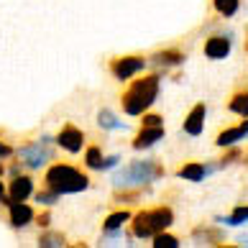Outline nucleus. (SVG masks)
Instances as JSON below:
<instances>
[{
  "label": "nucleus",
  "instance_id": "c85d7f7f",
  "mask_svg": "<svg viewBox=\"0 0 248 248\" xmlns=\"http://www.w3.org/2000/svg\"><path fill=\"white\" fill-rule=\"evenodd\" d=\"M49 220H51V215H49V213H44V215L39 217V225H44V228H46V225H49Z\"/></svg>",
  "mask_w": 248,
  "mask_h": 248
},
{
  "label": "nucleus",
  "instance_id": "a878e982",
  "mask_svg": "<svg viewBox=\"0 0 248 248\" xmlns=\"http://www.w3.org/2000/svg\"><path fill=\"white\" fill-rule=\"evenodd\" d=\"M195 238H205V241H213V243H220V233H213V231H205V228H197V231H195Z\"/></svg>",
  "mask_w": 248,
  "mask_h": 248
},
{
  "label": "nucleus",
  "instance_id": "ddd939ff",
  "mask_svg": "<svg viewBox=\"0 0 248 248\" xmlns=\"http://www.w3.org/2000/svg\"><path fill=\"white\" fill-rule=\"evenodd\" d=\"M31 192H33V179L31 177H13L11 182V200H29L31 197Z\"/></svg>",
  "mask_w": 248,
  "mask_h": 248
},
{
  "label": "nucleus",
  "instance_id": "9b49d317",
  "mask_svg": "<svg viewBox=\"0 0 248 248\" xmlns=\"http://www.w3.org/2000/svg\"><path fill=\"white\" fill-rule=\"evenodd\" d=\"M205 115H207L205 103H197L195 108L189 110V115L185 118V131H187L189 136H200L202 128H205Z\"/></svg>",
  "mask_w": 248,
  "mask_h": 248
},
{
  "label": "nucleus",
  "instance_id": "1a4fd4ad",
  "mask_svg": "<svg viewBox=\"0 0 248 248\" xmlns=\"http://www.w3.org/2000/svg\"><path fill=\"white\" fill-rule=\"evenodd\" d=\"M246 136H248V118H243V123H241V125L220 131V133H217V139H215V143L220 146V149H228V146H235L238 141H243Z\"/></svg>",
  "mask_w": 248,
  "mask_h": 248
},
{
  "label": "nucleus",
  "instance_id": "f03ea898",
  "mask_svg": "<svg viewBox=\"0 0 248 248\" xmlns=\"http://www.w3.org/2000/svg\"><path fill=\"white\" fill-rule=\"evenodd\" d=\"M159 177H164V167L159 161L154 159H143V161H133L128 164L125 169H121L113 177L115 187L118 189H131V187H143V185H151V182H156Z\"/></svg>",
  "mask_w": 248,
  "mask_h": 248
},
{
  "label": "nucleus",
  "instance_id": "2f4dec72",
  "mask_svg": "<svg viewBox=\"0 0 248 248\" xmlns=\"http://www.w3.org/2000/svg\"><path fill=\"white\" fill-rule=\"evenodd\" d=\"M0 174H3V161H0Z\"/></svg>",
  "mask_w": 248,
  "mask_h": 248
},
{
  "label": "nucleus",
  "instance_id": "6ab92c4d",
  "mask_svg": "<svg viewBox=\"0 0 248 248\" xmlns=\"http://www.w3.org/2000/svg\"><path fill=\"white\" fill-rule=\"evenodd\" d=\"M97 123L105 128V131H115V128H123L121 121H115V115L110 113V110H100L97 113Z\"/></svg>",
  "mask_w": 248,
  "mask_h": 248
},
{
  "label": "nucleus",
  "instance_id": "0eeeda50",
  "mask_svg": "<svg viewBox=\"0 0 248 248\" xmlns=\"http://www.w3.org/2000/svg\"><path fill=\"white\" fill-rule=\"evenodd\" d=\"M57 143L69 154H79L82 146H85V133H82L77 125H64L57 136Z\"/></svg>",
  "mask_w": 248,
  "mask_h": 248
},
{
  "label": "nucleus",
  "instance_id": "b1692460",
  "mask_svg": "<svg viewBox=\"0 0 248 248\" xmlns=\"http://www.w3.org/2000/svg\"><path fill=\"white\" fill-rule=\"evenodd\" d=\"M59 197L62 195H57L54 189H46V192H39V195H36V202H39V205H54Z\"/></svg>",
  "mask_w": 248,
  "mask_h": 248
},
{
  "label": "nucleus",
  "instance_id": "f257e3e1",
  "mask_svg": "<svg viewBox=\"0 0 248 248\" xmlns=\"http://www.w3.org/2000/svg\"><path fill=\"white\" fill-rule=\"evenodd\" d=\"M156 97H159V75H146L123 93L121 105L128 115H143L156 103Z\"/></svg>",
  "mask_w": 248,
  "mask_h": 248
},
{
  "label": "nucleus",
  "instance_id": "2eb2a0df",
  "mask_svg": "<svg viewBox=\"0 0 248 248\" xmlns=\"http://www.w3.org/2000/svg\"><path fill=\"white\" fill-rule=\"evenodd\" d=\"M154 62L159 64V67L169 69V67H177V64H182V62H185V54H182L179 49H167V51H159V54H154Z\"/></svg>",
  "mask_w": 248,
  "mask_h": 248
},
{
  "label": "nucleus",
  "instance_id": "7ed1b4c3",
  "mask_svg": "<svg viewBox=\"0 0 248 248\" xmlns=\"http://www.w3.org/2000/svg\"><path fill=\"white\" fill-rule=\"evenodd\" d=\"M46 187L57 195H75V192H85L90 187V177L75 169L72 164H54L46 171Z\"/></svg>",
  "mask_w": 248,
  "mask_h": 248
},
{
  "label": "nucleus",
  "instance_id": "f3484780",
  "mask_svg": "<svg viewBox=\"0 0 248 248\" xmlns=\"http://www.w3.org/2000/svg\"><path fill=\"white\" fill-rule=\"evenodd\" d=\"M228 110L241 118H248V90H238L231 97V103H228Z\"/></svg>",
  "mask_w": 248,
  "mask_h": 248
},
{
  "label": "nucleus",
  "instance_id": "4468645a",
  "mask_svg": "<svg viewBox=\"0 0 248 248\" xmlns=\"http://www.w3.org/2000/svg\"><path fill=\"white\" fill-rule=\"evenodd\" d=\"M210 169L205 167V164H200V161H189V164H185V167H182L177 174L185 182H202L205 179V174H207Z\"/></svg>",
  "mask_w": 248,
  "mask_h": 248
},
{
  "label": "nucleus",
  "instance_id": "bb28decb",
  "mask_svg": "<svg viewBox=\"0 0 248 248\" xmlns=\"http://www.w3.org/2000/svg\"><path fill=\"white\" fill-rule=\"evenodd\" d=\"M118 161H121L118 156H110V159H103V161H100V169H103V171H105V169H113Z\"/></svg>",
  "mask_w": 248,
  "mask_h": 248
},
{
  "label": "nucleus",
  "instance_id": "4be33fe9",
  "mask_svg": "<svg viewBox=\"0 0 248 248\" xmlns=\"http://www.w3.org/2000/svg\"><path fill=\"white\" fill-rule=\"evenodd\" d=\"M100 161H103V154H100L97 146H90L87 154H85V164L90 169H100Z\"/></svg>",
  "mask_w": 248,
  "mask_h": 248
},
{
  "label": "nucleus",
  "instance_id": "5701e85b",
  "mask_svg": "<svg viewBox=\"0 0 248 248\" xmlns=\"http://www.w3.org/2000/svg\"><path fill=\"white\" fill-rule=\"evenodd\" d=\"M39 246L44 248H54V246H64V235H57V233H46L39 238Z\"/></svg>",
  "mask_w": 248,
  "mask_h": 248
},
{
  "label": "nucleus",
  "instance_id": "f8f14e48",
  "mask_svg": "<svg viewBox=\"0 0 248 248\" xmlns=\"http://www.w3.org/2000/svg\"><path fill=\"white\" fill-rule=\"evenodd\" d=\"M228 54H231V39H225V36H210L205 41L207 59H225Z\"/></svg>",
  "mask_w": 248,
  "mask_h": 248
},
{
  "label": "nucleus",
  "instance_id": "6e6552de",
  "mask_svg": "<svg viewBox=\"0 0 248 248\" xmlns=\"http://www.w3.org/2000/svg\"><path fill=\"white\" fill-rule=\"evenodd\" d=\"M8 210H11L13 228H26L29 223H33V210L26 205V200H8Z\"/></svg>",
  "mask_w": 248,
  "mask_h": 248
},
{
  "label": "nucleus",
  "instance_id": "aec40b11",
  "mask_svg": "<svg viewBox=\"0 0 248 248\" xmlns=\"http://www.w3.org/2000/svg\"><path fill=\"white\" fill-rule=\"evenodd\" d=\"M248 220V207L241 205V207H235L233 210V215L231 217H220V223H225V225H243Z\"/></svg>",
  "mask_w": 248,
  "mask_h": 248
},
{
  "label": "nucleus",
  "instance_id": "20e7f679",
  "mask_svg": "<svg viewBox=\"0 0 248 248\" xmlns=\"http://www.w3.org/2000/svg\"><path fill=\"white\" fill-rule=\"evenodd\" d=\"M174 223V213L169 207H154V210H143L133 217L131 231L136 238H154L156 233L167 231Z\"/></svg>",
  "mask_w": 248,
  "mask_h": 248
},
{
  "label": "nucleus",
  "instance_id": "423d86ee",
  "mask_svg": "<svg viewBox=\"0 0 248 248\" xmlns=\"http://www.w3.org/2000/svg\"><path fill=\"white\" fill-rule=\"evenodd\" d=\"M146 59L143 57H118L110 62V75L118 82H128L131 77H136L139 72H143Z\"/></svg>",
  "mask_w": 248,
  "mask_h": 248
},
{
  "label": "nucleus",
  "instance_id": "cd10ccee",
  "mask_svg": "<svg viewBox=\"0 0 248 248\" xmlns=\"http://www.w3.org/2000/svg\"><path fill=\"white\" fill-rule=\"evenodd\" d=\"M143 125H164L161 115H143Z\"/></svg>",
  "mask_w": 248,
  "mask_h": 248
},
{
  "label": "nucleus",
  "instance_id": "39448f33",
  "mask_svg": "<svg viewBox=\"0 0 248 248\" xmlns=\"http://www.w3.org/2000/svg\"><path fill=\"white\" fill-rule=\"evenodd\" d=\"M49 139L44 136V139L39 141H33L29 146H23V149H18V159H21L26 167H31V169H39L44 167L46 161H51V149H49Z\"/></svg>",
  "mask_w": 248,
  "mask_h": 248
},
{
  "label": "nucleus",
  "instance_id": "473e14b6",
  "mask_svg": "<svg viewBox=\"0 0 248 248\" xmlns=\"http://www.w3.org/2000/svg\"><path fill=\"white\" fill-rule=\"evenodd\" d=\"M246 51H248V39H246Z\"/></svg>",
  "mask_w": 248,
  "mask_h": 248
},
{
  "label": "nucleus",
  "instance_id": "7c9ffc66",
  "mask_svg": "<svg viewBox=\"0 0 248 248\" xmlns=\"http://www.w3.org/2000/svg\"><path fill=\"white\" fill-rule=\"evenodd\" d=\"M8 154H11V149H5V146L0 143V156H8Z\"/></svg>",
  "mask_w": 248,
  "mask_h": 248
},
{
  "label": "nucleus",
  "instance_id": "c756f323",
  "mask_svg": "<svg viewBox=\"0 0 248 248\" xmlns=\"http://www.w3.org/2000/svg\"><path fill=\"white\" fill-rule=\"evenodd\" d=\"M0 202H3V205H8V197H5V187H3V182H0Z\"/></svg>",
  "mask_w": 248,
  "mask_h": 248
},
{
  "label": "nucleus",
  "instance_id": "412c9836",
  "mask_svg": "<svg viewBox=\"0 0 248 248\" xmlns=\"http://www.w3.org/2000/svg\"><path fill=\"white\" fill-rule=\"evenodd\" d=\"M154 246H156V248H177L179 241H177L174 235H169L167 231H161V233L154 235Z\"/></svg>",
  "mask_w": 248,
  "mask_h": 248
},
{
  "label": "nucleus",
  "instance_id": "393cba45",
  "mask_svg": "<svg viewBox=\"0 0 248 248\" xmlns=\"http://www.w3.org/2000/svg\"><path fill=\"white\" fill-rule=\"evenodd\" d=\"M228 149H231V151L220 159V167H228V164H233L235 159H241V149H233V146H228Z\"/></svg>",
  "mask_w": 248,
  "mask_h": 248
},
{
  "label": "nucleus",
  "instance_id": "9d476101",
  "mask_svg": "<svg viewBox=\"0 0 248 248\" xmlns=\"http://www.w3.org/2000/svg\"><path fill=\"white\" fill-rule=\"evenodd\" d=\"M164 139V125H143L141 133L133 139V149L136 151H143L149 149V146H154L156 141Z\"/></svg>",
  "mask_w": 248,
  "mask_h": 248
},
{
  "label": "nucleus",
  "instance_id": "a211bd4d",
  "mask_svg": "<svg viewBox=\"0 0 248 248\" xmlns=\"http://www.w3.org/2000/svg\"><path fill=\"white\" fill-rule=\"evenodd\" d=\"M213 5H215V11L223 16V18L235 16L238 8H241V3H238V0H213Z\"/></svg>",
  "mask_w": 248,
  "mask_h": 248
},
{
  "label": "nucleus",
  "instance_id": "dca6fc26",
  "mask_svg": "<svg viewBox=\"0 0 248 248\" xmlns=\"http://www.w3.org/2000/svg\"><path fill=\"white\" fill-rule=\"evenodd\" d=\"M128 220H131V213H128V210H115V213H110V215L105 217L103 228H105L108 233H115V231H121Z\"/></svg>",
  "mask_w": 248,
  "mask_h": 248
}]
</instances>
